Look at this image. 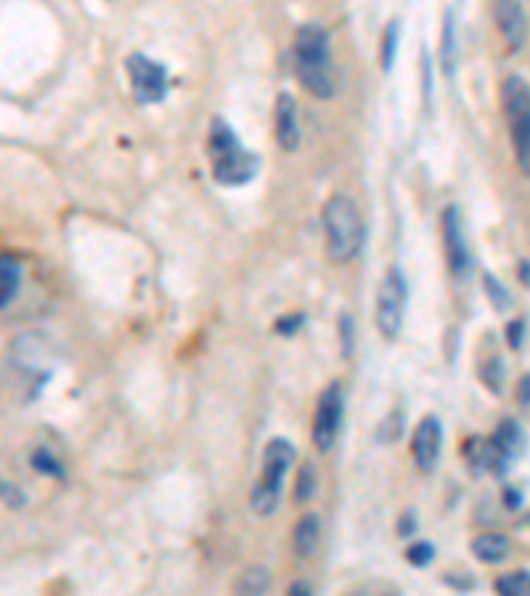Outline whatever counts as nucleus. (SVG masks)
<instances>
[{
  "label": "nucleus",
  "instance_id": "412c9836",
  "mask_svg": "<svg viewBox=\"0 0 530 596\" xmlns=\"http://www.w3.org/2000/svg\"><path fill=\"white\" fill-rule=\"evenodd\" d=\"M313 493H316V469H313V464H305V467L300 469V475H297L295 504H308L313 498Z\"/></svg>",
  "mask_w": 530,
  "mask_h": 596
},
{
  "label": "nucleus",
  "instance_id": "c756f323",
  "mask_svg": "<svg viewBox=\"0 0 530 596\" xmlns=\"http://www.w3.org/2000/svg\"><path fill=\"white\" fill-rule=\"evenodd\" d=\"M517 400L523 403V406H530V374H525L520 379V385H517Z\"/></svg>",
  "mask_w": 530,
  "mask_h": 596
},
{
  "label": "nucleus",
  "instance_id": "2f4dec72",
  "mask_svg": "<svg viewBox=\"0 0 530 596\" xmlns=\"http://www.w3.org/2000/svg\"><path fill=\"white\" fill-rule=\"evenodd\" d=\"M414 528H417V520H414L411 514H406V517H403V520L398 522V533H401V536H409V533Z\"/></svg>",
  "mask_w": 530,
  "mask_h": 596
},
{
  "label": "nucleus",
  "instance_id": "423d86ee",
  "mask_svg": "<svg viewBox=\"0 0 530 596\" xmlns=\"http://www.w3.org/2000/svg\"><path fill=\"white\" fill-rule=\"evenodd\" d=\"M406 302H409V287L403 279L401 268H390L385 273V279L379 284L377 292V321L379 334L385 340H395L403 329V316H406Z\"/></svg>",
  "mask_w": 530,
  "mask_h": 596
},
{
  "label": "nucleus",
  "instance_id": "f3484780",
  "mask_svg": "<svg viewBox=\"0 0 530 596\" xmlns=\"http://www.w3.org/2000/svg\"><path fill=\"white\" fill-rule=\"evenodd\" d=\"M268 589H271V575H268L265 567H247V570H242V573L236 575L234 594L258 596L265 594Z\"/></svg>",
  "mask_w": 530,
  "mask_h": 596
},
{
  "label": "nucleus",
  "instance_id": "f8f14e48",
  "mask_svg": "<svg viewBox=\"0 0 530 596\" xmlns=\"http://www.w3.org/2000/svg\"><path fill=\"white\" fill-rule=\"evenodd\" d=\"M491 448H493V472H504L509 461L523 451V432H520L515 419H504V422H499V427H496V432H493V438H491Z\"/></svg>",
  "mask_w": 530,
  "mask_h": 596
},
{
  "label": "nucleus",
  "instance_id": "6e6552de",
  "mask_svg": "<svg viewBox=\"0 0 530 596\" xmlns=\"http://www.w3.org/2000/svg\"><path fill=\"white\" fill-rule=\"evenodd\" d=\"M128 75L133 85V96L141 104H157L167 93V72L159 61H152L144 53H136L128 59Z\"/></svg>",
  "mask_w": 530,
  "mask_h": 596
},
{
  "label": "nucleus",
  "instance_id": "72a5a7b5",
  "mask_svg": "<svg viewBox=\"0 0 530 596\" xmlns=\"http://www.w3.org/2000/svg\"><path fill=\"white\" fill-rule=\"evenodd\" d=\"M523 281L530 287V265L523 263Z\"/></svg>",
  "mask_w": 530,
  "mask_h": 596
},
{
  "label": "nucleus",
  "instance_id": "f03ea898",
  "mask_svg": "<svg viewBox=\"0 0 530 596\" xmlns=\"http://www.w3.org/2000/svg\"><path fill=\"white\" fill-rule=\"evenodd\" d=\"M324 242L326 255L334 263H350L361 255L366 239L364 218L358 212V204L350 197H332L324 207Z\"/></svg>",
  "mask_w": 530,
  "mask_h": 596
},
{
  "label": "nucleus",
  "instance_id": "b1692460",
  "mask_svg": "<svg viewBox=\"0 0 530 596\" xmlns=\"http://www.w3.org/2000/svg\"><path fill=\"white\" fill-rule=\"evenodd\" d=\"M432 557H435V546L427 544V541H419V544L409 546V551H406V559L414 567H427L432 562Z\"/></svg>",
  "mask_w": 530,
  "mask_h": 596
},
{
  "label": "nucleus",
  "instance_id": "5701e85b",
  "mask_svg": "<svg viewBox=\"0 0 530 596\" xmlns=\"http://www.w3.org/2000/svg\"><path fill=\"white\" fill-rule=\"evenodd\" d=\"M395 43H398V24H387L385 38H382V69L390 72L395 61Z\"/></svg>",
  "mask_w": 530,
  "mask_h": 596
},
{
  "label": "nucleus",
  "instance_id": "7ed1b4c3",
  "mask_svg": "<svg viewBox=\"0 0 530 596\" xmlns=\"http://www.w3.org/2000/svg\"><path fill=\"white\" fill-rule=\"evenodd\" d=\"M207 157H210L212 175L220 186H244L258 173V157L244 149L242 141L226 122H212L207 136Z\"/></svg>",
  "mask_w": 530,
  "mask_h": 596
},
{
  "label": "nucleus",
  "instance_id": "39448f33",
  "mask_svg": "<svg viewBox=\"0 0 530 596\" xmlns=\"http://www.w3.org/2000/svg\"><path fill=\"white\" fill-rule=\"evenodd\" d=\"M501 104L507 117L515 162L530 178V88L520 77H507L501 85Z\"/></svg>",
  "mask_w": 530,
  "mask_h": 596
},
{
  "label": "nucleus",
  "instance_id": "ddd939ff",
  "mask_svg": "<svg viewBox=\"0 0 530 596\" xmlns=\"http://www.w3.org/2000/svg\"><path fill=\"white\" fill-rule=\"evenodd\" d=\"M276 141L284 151L300 146V125H297V106L289 93H281L276 101Z\"/></svg>",
  "mask_w": 530,
  "mask_h": 596
},
{
  "label": "nucleus",
  "instance_id": "9b49d317",
  "mask_svg": "<svg viewBox=\"0 0 530 596\" xmlns=\"http://www.w3.org/2000/svg\"><path fill=\"white\" fill-rule=\"evenodd\" d=\"M440 448H443V427L438 416H424L414 432L411 443V456L422 472H432L440 461Z\"/></svg>",
  "mask_w": 530,
  "mask_h": 596
},
{
  "label": "nucleus",
  "instance_id": "20e7f679",
  "mask_svg": "<svg viewBox=\"0 0 530 596\" xmlns=\"http://www.w3.org/2000/svg\"><path fill=\"white\" fill-rule=\"evenodd\" d=\"M295 446L284 438H273L263 451V464H260V477L255 488H252V512L258 517H271L279 509L281 488H284V477L295 464Z\"/></svg>",
  "mask_w": 530,
  "mask_h": 596
},
{
  "label": "nucleus",
  "instance_id": "a878e982",
  "mask_svg": "<svg viewBox=\"0 0 530 596\" xmlns=\"http://www.w3.org/2000/svg\"><path fill=\"white\" fill-rule=\"evenodd\" d=\"M340 345H342V358H350L353 355V316L342 313L340 316Z\"/></svg>",
  "mask_w": 530,
  "mask_h": 596
},
{
  "label": "nucleus",
  "instance_id": "f257e3e1",
  "mask_svg": "<svg viewBox=\"0 0 530 596\" xmlns=\"http://www.w3.org/2000/svg\"><path fill=\"white\" fill-rule=\"evenodd\" d=\"M295 69L300 83L316 99H332L337 91L329 35L316 24H305L295 38Z\"/></svg>",
  "mask_w": 530,
  "mask_h": 596
},
{
  "label": "nucleus",
  "instance_id": "1a4fd4ad",
  "mask_svg": "<svg viewBox=\"0 0 530 596\" xmlns=\"http://www.w3.org/2000/svg\"><path fill=\"white\" fill-rule=\"evenodd\" d=\"M493 22L509 53H520L528 43V16L520 0H493Z\"/></svg>",
  "mask_w": 530,
  "mask_h": 596
},
{
  "label": "nucleus",
  "instance_id": "9d476101",
  "mask_svg": "<svg viewBox=\"0 0 530 596\" xmlns=\"http://www.w3.org/2000/svg\"><path fill=\"white\" fill-rule=\"evenodd\" d=\"M443 242H446V257L448 265H451V273L456 279H467L470 249H467V239H464L459 207H446V212H443Z\"/></svg>",
  "mask_w": 530,
  "mask_h": 596
},
{
  "label": "nucleus",
  "instance_id": "aec40b11",
  "mask_svg": "<svg viewBox=\"0 0 530 596\" xmlns=\"http://www.w3.org/2000/svg\"><path fill=\"white\" fill-rule=\"evenodd\" d=\"M454 48H456L454 19H451V14H446V24H443V46H440V64H443L446 77L454 75Z\"/></svg>",
  "mask_w": 530,
  "mask_h": 596
},
{
  "label": "nucleus",
  "instance_id": "4468645a",
  "mask_svg": "<svg viewBox=\"0 0 530 596\" xmlns=\"http://www.w3.org/2000/svg\"><path fill=\"white\" fill-rule=\"evenodd\" d=\"M318 541H321V520H318V514H303L297 520L295 533H292V549H295V554L300 559L313 557L318 549Z\"/></svg>",
  "mask_w": 530,
  "mask_h": 596
},
{
  "label": "nucleus",
  "instance_id": "6ab92c4d",
  "mask_svg": "<svg viewBox=\"0 0 530 596\" xmlns=\"http://www.w3.org/2000/svg\"><path fill=\"white\" fill-rule=\"evenodd\" d=\"M483 385L491 390V393H501L504 390V363H501V355H488L485 361H480V369H477Z\"/></svg>",
  "mask_w": 530,
  "mask_h": 596
},
{
  "label": "nucleus",
  "instance_id": "cd10ccee",
  "mask_svg": "<svg viewBox=\"0 0 530 596\" xmlns=\"http://www.w3.org/2000/svg\"><path fill=\"white\" fill-rule=\"evenodd\" d=\"M300 324H303V316H281L279 321H276V332L279 334H295L297 329H300Z\"/></svg>",
  "mask_w": 530,
  "mask_h": 596
},
{
  "label": "nucleus",
  "instance_id": "bb28decb",
  "mask_svg": "<svg viewBox=\"0 0 530 596\" xmlns=\"http://www.w3.org/2000/svg\"><path fill=\"white\" fill-rule=\"evenodd\" d=\"M507 340H509V348H512V350L523 348V340H525V321H523V318H517V321H512V324L507 326Z\"/></svg>",
  "mask_w": 530,
  "mask_h": 596
},
{
  "label": "nucleus",
  "instance_id": "4be33fe9",
  "mask_svg": "<svg viewBox=\"0 0 530 596\" xmlns=\"http://www.w3.org/2000/svg\"><path fill=\"white\" fill-rule=\"evenodd\" d=\"M32 467L38 469V472H43V475H51V477L64 475V469H61L59 459H53L51 453L43 451V448L32 453Z\"/></svg>",
  "mask_w": 530,
  "mask_h": 596
},
{
  "label": "nucleus",
  "instance_id": "2eb2a0df",
  "mask_svg": "<svg viewBox=\"0 0 530 596\" xmlns=\"http://www.w3.org/2000/svg\"><path fill=\"white\" fill-rule=\"evenodd\" d=\"M509 551H512V544L501 533H483L472 541V554L485 565H501L509 557Z\"/></svg>",
  "mask_w": 530,
  "mask_h": 596
},
{
  "label": "nucleus",
  "instance_id": "7c9ffc66",
  "mask_svg": "<svg viewBox=\"0 0 530 596\" xmlns=\"http://www.w3.org/2000/svg\"><path fill=\"white\" fill-rule=\"evenodd\" d=\"M289 594L292 596H303V594H313V586L308 581H297L289 586Z\"/></svg>",
  "mask_w": 530,
  "mask_h": 596
},
{
  "label": "nucleus",
  "instance_id": "dca6fc26",
  "mask_svg": "<svg viewBox=\"0 0 530 596\" xmlns=\"http://www.w3.org/2000/svg\"><path fill=\"white\" fill-rule=\"evenodd\" d=\"M22 284V265L11 255H0V310L14 300Z\"/></svg>",
  "mask_w": 530,
  "mask_h": 596
},
{
  "label": "nucleus",
  "instance_id": "473e14b6",
  "mask_svg": "<svg viewBox=\"0 0 530 596\" xmlns=\"http://www.w3.org/2000/svg\"><path fill=\"white\" fill-rule=\"evenodd\" d=\"M504 501H507L509 509H517V506L523 504V496L517 491H512V488H507V493H504Z\"/></svg>",
  "mask_w": 530,
  "mask_h": 596
},
{
  "label": "nucleus",
  "instance_id": "c85d7f7f",
  "mask_svg": "<svg viewBox=\"0 0 530 596\" xmlns=\"http://www.w3.org/2000/svg\"><path fill=\"white\" fill-rule=\"evenodd\" d=\"M0 498L6 501V504L11 506H22L24 504V498L19 496V491H16L14 485H8V483H0Z\"/></svg>",
  "mask_w": 530,
  "mask_h": 596
},
{
  "label": "nucleus",
  "instance_id": "0eeeda50",
  "mask_svg": "<svg viewBox=\"0 0 530 596\" xmlns=\"http://www.w3.org/2000/svg\"><path fill=\"white\" fill-rule=\"evenodd\" d=\"M342 414H345V393H342L340 382H332L324 387V393L316 403V414H313V446L321 453H326L334 446V440L340 435Z\"/></svg>",
  "mask_w": 530,
  "mask_h": 596
},
{
  "label": "nucleus",
  "instance_id": "a211bd4d",
  "mask_svg": "<svg viewBox=\"0 0 530 596\" xmlns=\"http://www.w3.org/2000/svg\"><path fill=\"white\" fill-rule=\"evenodd\" d=\"M493 591L501 596H530V573L528 570H512L499 575L493 581Z\"/></svg>",
  "mask_w": 530,
  "mask_h": 596
},
{
  "label": "nucleus",
  "instance_id": "393cba45",
  "mask_svg": "<svg viewBox=\"0 0 530 596\" xmlns=\"http://www.w3.org/2000/svg\"><path fill=\"white\" fill-rule=\"evenodd\" d=\"M483 284H485V292H488V297H491L493 308L507 310L509 305H512V300H509V295H507V289L501 287V284H496V281H493L488 273H485Z\"/></svg>",
  "mask_w": 530,
  "mask_h": 596
}]
</instances>
